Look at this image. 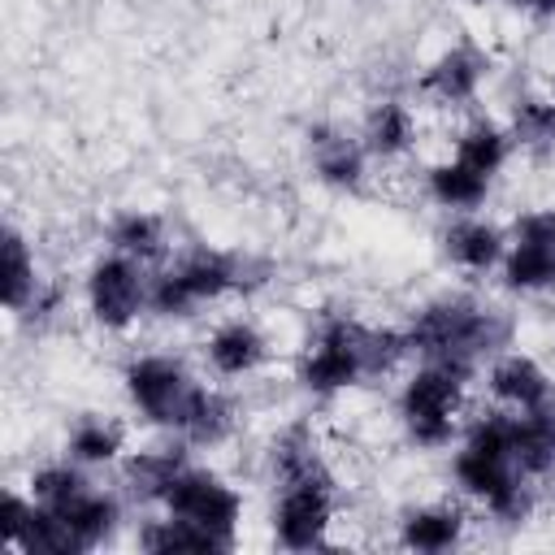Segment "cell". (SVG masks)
<instances>
[{
    "label": "cell",
    "mask_w": 555,
    "mask_h": 555,
    "mask_svg": "<svg viewBox=\"0 0 555 555\" xmlns=\"http://www.w3.org/2000/svg\"><path fill=\"white\" fill-rule=\"evenodd\" d=\"M403 334H408L412 356L447 364L473 382V373L507 347L512 321L503 317V308H490L473 295H442V299L421 304L408 317Z\"/></svg>",
    "instance_id": "obj_1"
},
{
    "label": "cell",
    "mask_w": 555,
    "mask_h": 555,
    "mask_svg": "<svg viewBox=\"0 0 555 555\" xmlns=\"http://www.w3.org/2000/svg\"><path fill=\"white\" fill-rule=\"evenodd\" d=\"M269 282V264L256 256H234L217 247H195L173 264L147 273V312L156 317H191L195 308L230 295L256 291Z\"/></svg>",
    "instance_id": "obj_2"
},
{
    "label": "cell",
    "mask_w": 555,
    "mask_h": 555,
    "mask_svg": "<svg viewBox=\"0 0 555 555\" xmlns=\"http://www.w3.org/2000/svg\"><path fill=\"white\" fill-rule=\"evenodd\" d=\"M464 386H468V377H460L447 364H434V360L416 364V373L399 390V416H403V429L416 447L438 451L460 434Z\"/></svg>",
    "instance_id": "obj_3"
},
{
    "label": "cell",
    "mask_w": 555,
    "mask_h": 555,
    "mask_svg": "<svg viewBox=\"0 0 555 555\" xmlns=\"http://www.w3.org/2000/svg\"><path fill=\"white\" fill-rule=\"evenodd\" d=\"M364 321L356 317H325L299 360V382L312 395H338L369 377L364 369Z\"/></svg>",
    "instance_id": "obj_4"
},
{
    "label": "cell",
    "mask_w": 555,
    "mask_h": 555,
    "mask_svg": "<svg viewBox=\"0 0 555 555\" xmlns=\"http://www.w3.org/2000/svg\"><path fill=\"white\" fill-rule=\"evenodd\" d=\"M121 382H126V395H130L134 412H139L143 421H152V425H165V429H178V421H182V412H186V399H191V390L199 386V382L186 373V364H182L178 356H165V351H143V356H134V360L126 364Z\"/></svg>",
    "instance_id": "obj_5"
},
{
    "label": "cell",
    "mask_w": 555,
    "mask_h": 555,
    "mask_svg": "<svg viewBox=\"0 0 555 555\" xmlns=\"http://www.w3.org/2000/svg\"><path fill=\"white\" fill-rule=\"evenodd\" d=\"M87 312L104 330H130L147 312V264L108 251L87 269Z\"/></svg>",
    "instance_id": "obj_6"
},
{
    "label": "cell",
    "mask_w": 555,
    "mask_h": 555,
    "mask_svg": "<svg viewBox=\"0 0 555 555\" xmlns=\"http://www.w3.org/2000/svg\"><path fill=\"white\" fill-rule=\"evenodd\" d=\"M160 507H165L169 516H182V520H191V525H204V529L221 533L225 542H234V529H238V516H243L238 490L225 486L217 473H208V468H199V464H186V468L169 481Z\"/></svg>",
    "instance_id": "obj_7"
},
{
    "label": "cell",
    "mask_w": 555,
    "mask_h": 555,
    "mask_svg": "<svg viewBox=\"0 0 555 555\" xmlns=\"http://www.w3.org/2000/svg\"><path fill=\"white\" fill-rule=\"evenodd\" d=\"M499 269L507 291H520V295L555 291V208L516 217Z\"/></svg>",
    "instance_id": "obj_8"
},
{
    "label": "cell",
    "mask_w": 555,
    "mask_h": 555,
    "mask_svg": "<svg viewBox=\"0 0 555 555\" xmlns=\"http://www.w3.org/2000/svg\"><path fill=\"white\" fill-rule=\"evenodd\" d=\"M334 525V477L330 481H295L278 486L273 533L286 551H312L325 542Z\"/></svg>",
    "instance_id": "obj_9"
},
{
    "label": "cell",
    "mask_w": 555,
    "mask_h": 555,
    "mask_svg": "<svg viewBox=\"0 0 555 555\" xmlns=\"http://www.w3.org/2000/svg\"><path fill=\"white\" fill-rule=\"evenodd\" d=\"M486 69H490V61H486L473 43H455V48H447V52L416 78V91H421L425 100L442 104V108H460V104H468V100L481 91Z\"/></svg>",
    "instance_id": "obj_10"
},
{
    "label": "cell",
    "mask_w": 555,
    "mask_h": 555,
    "mask_svg": "<svg viewBox=\"0 0 555 555\" xmlns=\"http://www.w3.org/2000/svg\"><path fill=\"white\" fill-rule=\"evenodd\" d=\"M486 386L512 412H533V408L555 403V382L546 377V369L538 360H529L520 351H499L486 369Z\"/></svg>",
    "instance_id": "obj_11"
},
{
    "label": "cell",
    "mask_w": 555,
    "mask_h": 555,
    "mask_svg": "<svg viewBox=\"0 0 555 555\" xmlns=\"http://www.w3.org/2000/svg\"><path fill=\"white\" fill-rule=\"evenodd\" d=\"M308 147H312V169L325 186L334 191H356L369 173V152L360 139H351L338 126H312L308 130Z\"/></svg>",
    "instance_id": "obj_12"
},
{
    "label": "cell",
    "mask_w": 555,
    "mask_h": 555,
    "mask_svg": "<svg viewBox=\"0 0 555 555\" xmlns=\"http://www.w3.org/2000/svg\"><path fill=\"white\" fill-rule=\"evenodd\" d=\"M512 464L529 481L555 477V403L533 412H512Z\"/></svg>",
    "instance_id": "obj_13"
},
{
    "label": "cell",
    "mask_w": 555,
    "mask_h": 555,
    "mask_svg": "<svg viewBox=\"0 0 555 555\" xmlns=\"http://www.w3.org/2000/svg\"><path fill=\"white\" fill-rule=\"evenodd\" d=\"M204 356H208V364H212L217 377H247V373H256V369L264 364L269 343H264V334H260L251 321L230 317V321H221V325L208 334Z\"/></svg>",
    "instance_id": "obj_14"
},
{
    "label": "cell",
    "mask_w": 555,
    "mask_h": 555,
    "mask_svg": "<svg viewBox=\"0 0 555 555\" xmlns=\"http://www.w3.org/2000/svg\"><path fill=\"white\" fill-rule=\"evenodd\" d=\"M186 464H191L186 442L143 447V451H130V455L121 460V481H126L130 499H139V503H156V507H160V499H165L169 481H173Z\"/></svg>",
    "instance_id": "obj_15"
},
{
    "label": "cell",
    "mask_w": 555,
    "mask_h": 555,
    "mask_svg": "<svg viewBox=\"0 0 555 555\" xmlns=\"http://www.w3.org/2000/svg\"><path fill=\"white\" fill-rule=\"evenodd\" d=\"M234 421H238L234 399H230L225 390L199 382V386L191 390L186 412H182V421H178L173 434H178L186 447H221V442L234 434Z\"/></svg>",
    "instance_id": "obj_16"
},
{
    "label": "cell",
    "mask_w": 555,
    "mask_h": 555,
    "mask_svg": "<svg viewBox=\"0 0 555 555\" xmlns=\"http://www.w3.org/2000/svg\"><path fill=\"white\" fill-rule=\"evenodd\" d=\"M447 243V256L464 269V273H490L503 264V251H507V234L481 217H460L447 225L442 234Z\"/></svg>",
    "instance_id": "obj_17"
},
{
    "label": "cell",
    "mask_w": 555,
    "mask_h": 555,
    "mask_svg": "<svg viewBox=\"0 0 555 555\" xmlns=\"http://www.w3.org/2000/svg\"><path fill=\"white\" fill-rule=\"evenodd\" d=\"M269 468H273V481L278 486H295V481H330V468H325V455L312 438V429L304 421L286 425L273 447H269Z\"/></svg>",
    "instance_id": "obj_18"
},
{
    "label": "cell",
    "mask_w": 555,
    "mask_h": 555,
    "mask_svg": "<svg viewBox=\"0 0 555 555\" xmlns=\"http://www.w3.org/2000/svg\"><path fill=\"white\" fill-rule=\"evenodd\" d=\"M360 143L373 160H395L403 156L412 143H416V117L403 100H377L364 117V130H360Z\"/></svg>",
    "instance_id": "obj_19"
},
{
    "label": "cell",
    "mask_w": 555,
    "mask_h": 555,
    "mask_svg": "<svg viewBox=\"0 0 555 555\" xmlns=\"http://www.w3.org/2000/svg\"><path fill=\"white\" fill-rule=\"evenodd\" d=\"M52 512L74 529V538H78L82 551H95V546L117 529V520H121V503H117V494L95 490V486H87L82 494H74L65 507H52Z\"/></svg>",
    "instance_id": "obj_20"
},
{
    "label": "cell",
    "mask_w": 555,
    "mask_h": 555,
    "mask_svg": "<svg viewBox=\"0 0 555 555\" xmlns=\"http://www.w3.org/2000/svg\"><path fill=\"white\" fill-rule=\"evenodd\" d=\"M108 251H121L139 264H156L165 260L169 251V234H165V221L156 212H139V208H126L113 217L108 225Z\"/></svg>",
    "instance_id": "obj_21"
},
{
    "label": "cell",
    "mask_w": 555,
    "mask_h": 555,
    "mask_svg": "<svg viewBox=\"0 0 555 555\" xmlns=\"http://www.w3.org/2000/svg\"><path fill=\"white\" fill-rule=\"evenodd\" d=\"M464 533V512L455 507H416L399 520V542L408 551H451Z\"/></svg>",
    "instance_id": "obj_22"
},
{
    "label": "cell",
    "mask_w": 555,
    "mask_h": 555,
    "mask_svg": "<svg viewBox=\"0 0 555 555\" xmlns=\"http://www.w3.org/2000/svg\"><path fill=\"white\" fill-rule=\"evenodd\" d=\"M507 152H512V130H503V126H494L486 117L468 121L455 134V160H464L468 169H477L486 178H494L507 165Z\"/></svg>",
    "instance_id": "obj_23"
},
{
    "label": "cell",
    "mask_w": 555,
    "mask_h": 555,
    "mask_svg": "<svg viewBox=\"0 0 555 555\" xmlns=\"http://www.w3.org/2000/svg\"><path fill=\"white\" fill-rule=\"evenodd\" d=\"M139 546L143 551H234V542H225L221 533L191 525L182 516H169V512L139 529Z\"/></svg>",
    "instance_id": "obj_24"
},
{
    "label": "cell",
    "mask_w": 555,
    "mask_h": 555,
    "mask_svg": "<svg viewBox=\"0 0 555 555\" xmlns=\"http://www.w3.org/2000/svg\"><path fill=\"white\" fill-rule=\"evenodd\" d=\"M429 195L442 204V208H455V212H473L486 195H490V178L468 169L464 160H442L429 169Z\"/></svg>",
    "instance_id": "obj_25"
},
{
    "label": "cell",
    "mask_w": 555,
    "mask_h": 555,
    "mask_svg": "<svg viewBox=\"0 0 555 555\" xmlns=\"http://www.w3.org/2000/svg\"><path fill=\"white\" fill-rule=\"evenodd\" d=\"M39 286H43V278L35 269V247L22 238V230L9 225L4 230V308L22 317Z\"/></svg>",
    "instance_id": "obj_26"
},
{
    "label": "cell",
    "mask_w": 555,
    "mask_h": 555,
    "mask_svg": "<svg viewBox=\"0 0 555 555\" xmlns=\"http://www.w3.org/2000/svg\"><path fill=\"white\" fill-rule=\"evenodd\" d=\"M65 451H69V460H78V464H113V460L121 455V429H117L108 416L87 412V416L74 421Z\"/></svg>",
    "instance_id": "obj_27"
},
{
    "label": "cell",
    "mask_w": 555,
    "mask_h": 555,
    "mask_svg": "<svg viewBox=\"0 0 555 555\" xmlns=\"http://www.w3.org/2000/svg\"><path fill=\"white\" fill-rule=\"evenodd\" d=\"M91 481H87V473H82V464L78 460H61V464H43V468H35V477H30V499L35 503H43V507H65L74 494H82Z\"/></svg>",
    "instance_id": "obj_28"
},
{
    "label": "cell",
    "mask_w": 555,
    "mask_h": 555,
    "mask_svg": "<svg viewBox=\"0 0 555 555\" xmlns=\"http://www.w3.org/2000/svg\"><path fill=\"white\" fill-rule=\"evenodd\" d=\"M512 139L525 147H555V100L525 95L512 104Z\"/></svg>",
    "instance_id": "obj_29"
},
{
    "label": "cell",
    "mask_w": 555,
    "mask_h": 555,
    "mask_svg": "<svg viewBox=\"0 0 555 555\" xmlns=\"http://www.w3.org/2000/svg\"><path fill=\"white\" fill-rule=\"evenodd\" d=\"M516 9H533V13H555V0H507Z\"/></svg>",
    "instance_id": "obj_30"
}]
</instances>
